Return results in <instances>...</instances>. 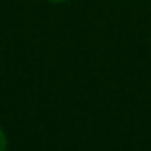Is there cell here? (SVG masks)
Masks as SVG:
<instances>
[{"mask_svg": "<svg viewBox=\"0 0 151 151\" xmlns=\"http://www.w3.org/2000/svg\"><path fill=\"white\" fill-rule=\"evenodd\" d=\"M6 147H9L6 134H4V130H2V128H0V151H6Z\"/></svg>", "mask_w": 151, "mask_h": 151, "instance_id": "obj_1", "label": "cell"}, {"mask_svg": "<svg viewBox=\"0 0 151 151\" xmlns=\"http://www.w3.org/2000/svg\"><path fill=\"white\" fill-rule=\"evenodd\" d=\"M52 2H62V0H52Z\"/></svg>", "mask_w": 151, "mask_h": 151, "instance_id": "obj_2", "label": "cell"}]
</instances>
